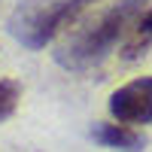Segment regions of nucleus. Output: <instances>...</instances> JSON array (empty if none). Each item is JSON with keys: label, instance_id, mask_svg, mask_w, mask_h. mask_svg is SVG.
I'll return each instance as SVG.
<instances>
[{"label": "nucleus", "instance_id": "nucleus-1", "mask_svg": "<svg viewBox=\"0 0 152 152\" xmlns=\"http://www.w3.org/2000/svg\"><path fill=\"white\" fill-rule=\"evenodd\" d=\"M146 3L149 0H119L110 9H104L100 15L88 18L79 28H73L67 34V40L55 49V61L64 70H73V73H82L88 67L100 64L128 37L131 24L146 9Z\"/></svg>", "mask_w": 152, "mask_h": 152}, {"label": "nucleus", "instance_id": "nucleus-2", "mask_svg": "<svg viewBox=\"0 0 152 152\" xmlns=\"http://www.w3.org/2000/svg\"><path fill=\"white\" fill-rule=\"evenodd\" d=\"M94 0H21L12 9L6 31L24 49L37 52V49H46L61 31L76 24V18Z\"/></svg>", "mask_w": 152, "mask_h": 152}, {"label": "nucleus", "instance_id": "nucleus-3", "mask_svg": "<svg viewBox=\"0 0 152 152\" xmlns=\"http://www.w3.org/2000/svg\"><path fill=\"white\" fill-rule=\"evenodd\" d=\"M110 116L122 125H149L152 122V76L134 79L110 94Z\"/></svg>", "mask_w": 152, "mask_h": 152}, {"label": "nucleus", "instance_id": "nucleus-4", "mask_svg": "<svg viewBox=\"0 0 152 152\" xmlns=\"http://www.w3.org/2000/svg\"><path fill=\"white\" fill-rule=\"evenodd\" d=\"M91 140L100 146H110V149H122V152H140L143 149V134L134 131L131 125H122V122H100L91 128Z\"/></svg>", "mask_w": 152, "mask_h": 152}, {"label": "nucleus", "instance_id": "nucleus-5", "mask_svg": "<svg viewBox=\"0 0 152 152\" xmlns=\"http://www.w3.org/2000/svg\"><path fill=\"white\" fill-rule=\"evenodd\" d=\"M149 49H152V6H146L140 15H137V21L131 24L128 37L122 40V58L125 61H137V58H143Z\"/></svg>", "mask_w": 152, "mask_h": 152}, {"label": "nucleus", "instance_id": "nucleus-6", "mask_svg": "<svg viewBox=\"0 0 152 152\" xmlns=\"http://www.w3.org/2000/svg\"><path fill=\"white\" fill-rule=\"evenodd\" d=\"M18 97H21V85L15 79H0V122H6L15 113Z\"/></svg>", "mask_w": 152, "mask_h": 152}]
</instances>
